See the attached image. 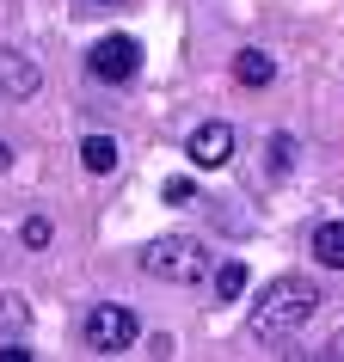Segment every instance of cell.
<instances>
[{"mask_svg": "<svg viewBox=\"0 0 344 362\" xmlns=\"http://www.w3.org/2000/svg\"><path fill=\"white\" fill-rule=\"evenodd\" d=\"M25 320H31V307H25L19 295H0V344H6V338H19Z\"/></svg>", "mask_w": 344, "mask_h": 362, "instance_id": "obj_12", "label": "cell"}, {"mask_svg": "<svg viewBox=\"0 0 344 362\" xmlns=\"http://www.w3.org/2000/svg\"><path fill=\"white\" fill-rule=\"evenodd\" d=\"M135 338H142V320H135L123 301H98L86 320H80V344L93 350V356H123V350H135Z\"/></svg>", "mask_w": 344, "mask_h": 362, "instance_id": "obj_3", "label": "cell"}, {"mask_svg": "<svg viewBox=\"0 0 344 362\" xmlns=\"http://www.w3.org/2000/svg\"><path fill=\"white\" fill-rule=\"evenodd\" d=\"M246 295V264L228 258V264H215V301H240Z\"/></svg>", "mask_w": 344, "mask_h": 362, "instance_id": "obj_10", "label": "cell"}, {"mask_svg": "<svg viewBox=\"0 0 344 362\" xmlns=\"http://www.w3.org/2000/svg\"><path fill=\"white\" fill-rule=\"evenodd\" d=\"M307 246H314V258H320L326 270H344V221H320Z\"/></svg>", "mask_w": 344, "mask_h": 362, "instance_id": "obj_9", "label": "cell"}, {"mask_svg": "<svg viewBox=\"0 0 344 362\" xmlns=\"http://www.w3.org/2000/svg\"><path fill=\"white\" fill-rule=\"evenodd\" d=\"M6 166H13V148H6V141H0V172H6Z\"/></svg>", "mask_w": 344, "mask_h": 362, "instance_id": "obj_16", "label": "cell"}, {"mask_svg": "<svg viewBox=\"0 0 344 362\" xmlns=\"http://www.w3.org/2000/svg\"><path fill=\"white\" fill-rule=\"evenodd\" d=\"M117 160H123V153H117V141H111V135H86V141H80V166L93 172V178H111V172H117Z\"/></svg>", "mask_w": 344, "mask_h": 362, "instance_id": "obj_7", "label": "cell"}, {"mask_svg": "<svg viewBox=\"0 0 344 362\" xmlns=\"http://www.w3.org/2000/svg\"><path fill=\"white\" fill-rule=\"evenodd\" d=\"M38 80H43V74L19 56V49H6V43H0V86H6V98H31V93H38Z\"/></svg>", "mask_w": 344, "mask_h": 362, "instance_id": "obj_6", "label": "cell"}, {"mask_svg": "<svg viewBox=\"0 0 344 362\" xmlns=\"http://www.w3.org/2000/svg\"><path fill=\"white\" fill-rule=\"evenodd\" d=\"M19 240H25V246H31V252H43V246H50V240H56V228H50L43 215H25V221H19Z\"/></svg>", "mask_w": 344, "mask_h": 362, "instance_id": "obj_13", "label": "cell"}, {"mask_svg": "<svg viewBox=\"0 0 344 362\" xmlns=\"http://www.w3.org/2000/svg\"><path fill=\"white\" fill-rule=\"evenodd\" d=\"M86 74H93L98 86H130V80L142 74V43H135L130 31L98 37L93 49H86Z\"/></svg>", "mask_w": 344, "mask_h": 362, "instance_id": "obj_4", "label": "cell"}, {"mask_svg": "<svg viewBox=\"0 0 344 362\" xmlns=\"http://www.w3.org/2000/svg\"><path fill=\"white\" fill-rule=\"evenodd\" d=\"M234 80L258 93V86H270V80H277V62H270L265 49H240V56H234Z\"/></svg>", "mask_w": 344, "mask_h": 362, "instance_id": "obj_8", "label": "cell"}, {"mask_svg": "<svg viewBox=\"0 0 344 362\" xmlns=\"http://www.w3.org/2000/svg\"><path fill=\"white\" fill-rule=\"evenodd\" d=\"M160 197H166L172 209H185V203H197V185H191V178H166V191H160Z\"/></svg>", "mask_w": 344, "mask_h": 362, "instance_id": "obj_14", "label": "cell"}, {"mask_svg": "<svg viewBox=\"0 0 344 362\" xmlns=\"http://www.w3.org/2000/svg\"><path fill=\"white\" fill-rule=\"evenodd\" d=\"M135 264L148 270L154 283H197L203 270H210V246L203 240H191V233H160V240H148L142 246V258Z\"/></svg>", "mask_w": 344, "mask_h": 362, "instance_id": "obj_2", "label": "cell"}, {"mask_svg": "<svg viewBox=\"0 0 344 362\" xmlns=\"http://www.w3.org/2000/svg\"><path fill=\"white\" fill-rule=\"evenodd\" d=\"M314 313H320V283L314 276H277L252 301V338L258 344H289Z\"/></svg>", "mask_w": 344, "mask_h": 362, "instance_id": "obj_1", "label": "cell"}, {"mask_svg": "<svg viewBox=\"0 0 344 362\" xmlns=\"http://www.w3.org/2000/svg\"><path fill=\"white\" fill-rule=\"evenodd\" d=\"M265 153H270V178H289V172H295V135H270L265 141Z\"/></svg>", "mask_w": 344, "mask_h": 362, "instance_id": "obj_11", "label": "cell"}, {"mask_svg": "<svg viewBox=\"0 0 344 362\" xmlns=\"http://www.w3.org/2000/svg\"><path fill=\"white\" fill-rule=\"evenodd\" d=\"M74 6H86V13H111V6H123V0H74Z\"/></svg>", "mask_w": 344, "mask_h": 362, "instance_id": "obj_15", "label": "cell"}, {"mask_svg": "<svg viewBox=\"0 0 344 362\" xmlns=\"http://www.w3.org/2000/svg\"><path fill=\"white\" fill-rule=\"evenodd\" d=\"M332 356H344V332H338V344H332Z\"/></svg>", "mask_w": 344, "mask_h": 362, "instance_id": "obj_17", "label": "cell"}, {"mask_svg": "<svg viewBox=\"0 0 344 362\" xmlns=\"http://www.w3.org/2000/svg\"><path fill=\"white\" fill-rule=\"evenodd\" d=\"M185 153H191L197 172H222L234 160V123H222V117H210V123H197L191 141H185Z\"/></svg>", "mask_w": 344, "mask_h": 362, "instance_id": "obj_5", "label": "cell"}]
</instances>
